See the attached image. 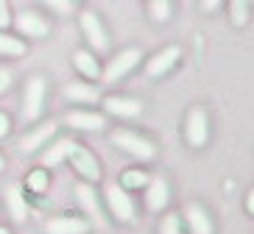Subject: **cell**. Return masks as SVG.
I'll return each mask as SVG.
<instances>
[{"label":"cell","instance_id":"cell-16","mask_svg":"<svg viewBox=\"0 0 254 234\" xmlns=\"http://www.w3.org/2000/svg\"><path fill=\"white\" fill-rule=\"evenodd\" d=\"M185 220H187V226H190V232H193V234H212V220H209V215L198 204L187 206V209H185Z\"/></svg>","mask_w":254,"mask_h":234},{"label":"cell","instance_id":"cell-3","mask_svg":"<svg viewBox=\"0 0 254 234\" xmlns=\"http://www.w3.org/2000/svg\"><path fill=\"white\" fill-rule=\"evenodd\" d=\"M140 59H142V56H140V50H137V47H126L123 53H118V56L109 61V67L104 70V81L106 84L120 81V78L128 76V73L140 64Z\"/></svg>","mask_w":254,"mask_h":234},{"label":"cell","instance_id":"cell-12","mask_svg":"<svg viewBox=\"0 0 254 234\" xmlns=\"http://www.w3.org/2000/svg\"><path fill=\"white\" fill-rule=\"evenodd\" d=\"M90 223L81 218H70V215H62V218L48 220V234H87Z\"/></svg>","mask_w":254,"mask_h":234},{"label":"cell","instance_id":"cell-34","mask_svg":"<svg viewBox=\"0 0 254 234\" xmlns=\"http://www.w3.org/2000/svg\"><path fill=\"white\" fill-rule=\"evenodd\" d=\"M0 234H8V232H6V229H0Z\"/></svg>","mask_w":254,"mask_h":234},{"label":"cell","instance_id":"cell-9","mask_svg":"<svg viewBox=\"0 0 254 234\" xmlns=\"http://www.w3.org/2000/svg\"><path fill=\"white\" fill-rule=\"evenodd\" d=\"M179 56H182V50L176 45H171V47H165V50H159L154 59H148V64H145V73H148L151 78H159V76H165V73H171L173 67H176V61H179Z\"/></svg>","mask_w":254,"mask_h":234},{"label":"cell","instance_id":"cell-21","mask_svg":"<svg viewBox=\"0 0 254 234\" xmlns=\"http://www.w3.org/2000/svg\"><path fill=\"white\" fill-rule=\"evenodd\" d=\"M0 56H25V42L0 31Z\"/></svg>","mask_w":254,"mask_h":234},{"label":"cell","instance_id":"cell-14","mask_svg":"<svg viewBox=\"0 0 254 234\" xmlns=\"http://www.w3.org/2000/svg\"><path fill=\"white\" fill-rule=\"evenodd\" d=\"M104 109L109 114H115V117H137V114L142 112V103L134 98H106L104 100Z\"/></svg>","mask_w":254,"mask_h":234},{"label":"cell","instance_id":"cell-31","mask_svg":"<svg viewBox=\"0 0 254 234\" xmlns=\"http://www.w3.org/2000/svg\"><path fill=\"white\" fill-rule=\"evenodd\" d=\"M218 6H221V0H201V8H204V11H215Z\"/></svg>","mask_w":254,"mask_h":234},{"label":"cell","instance_id":"cell-23","mask_svg":"<svg viewBox=\"0 0 254 234\" xmlns=\"http://www.w3.org/2000/svg\"><path fill=\"white\" fill-rule=\"evenodd\" d=\"M148 184V176L142 173V170H128L126 176H123V184L120 187L123 189H140V187H145Z\"/></svg>","mask_w":254,"mask_h":234},{"label":"cell","instance_id":"cell-20","mask_svg":"<svg viewBox=\"0 0 254 234\" xmlns=\"http://www.w3.org/2000/svg\"><path fill=\"white\" fill-rule=\"evenodd\" d=\"M64 95L73 103H95L98 100V90L90 84H70V87H64Z\"/></svg>","mask_w":254,"mask_h":234},{"label":"cell","instance_id":"cell-4","mask_svg":"<svg viewBox=\"0 0 254 234\" xmlns=\"http://www.w3.org/2000/svg\"><path fill=\"white\" fill-rule=\"evenodd\" d=\"M106 204H109V212L120 223H128V220L134 218V201H131V195L120 184H109L106 187Z\"/></svg>","mask_w":254,"mask_h":234},{"label":"cell","instance_id":"cell-26","mask_svg":"<svg viewBox=\"0 0 254 234\" xmlns=\"http://www.w3.org/2000/svg\"><path fill=\"white\" fill-rule=\"evenodd\" d=\"M159 234H182L179 215H165L162 223H159Z\"/></svg>","mask_w":254,"mask_h":234},{"label":"cell","instance_id":"cell-19","mask_svg":"<svg viewBox=\"0 0 254 234\" xmlns=\"http://www.w3.org/2000/svg\"><path fill=\"white\" fill-rule=\"evenodd\" d=\"M73 64H75V70H78L84 78H98L101 76V64H98L95 53H90V50H75Z\"/></svg>","mask_w":254,"mask_h":234},{"label":"cell","instance_id":"cell-24","mask_svg":"<svg viewBox=\"0 0 254 234\" xmlns=\"http://www.w3.org/2000/svg\"><path fill=\"white\" fill-rule=\"evenodd\" d=\"M151 17H154L157 23H165V20L171 17V3H168V0H151Z\"/></svg>","mask_w":254,"mask_h":234},{"label":"cell","instance_id":"cell-15","mask_svg":"<svg viewBox=\"0 0 254 234\" xmlns=\"http://www.w3.org/2000/svg\"><path fill=\"white\" fill-rule=\"evenodd\" d=\"M64 120H67V126L81 131H101L106 126L104 114H95V112H67Z\"/></svg>","mask_w":254,"mask_h":234},{"label":"cell","instance_id":"cell-33","mask_svg":"<svg viewBox=\"0 0 254 234\" xmlns=\"http://www.w3.org/2000/svg\"><path fill=\"white\" fill-rule=\"evenodd\" d=\"M3 167H6V162H3V156H0V170H3Z\"/></svg>","mask_w":254,"mask_h":234},{"label":"cell","instance_id":"cell-18","mask_svg":"<svg viewBox=\"0 0 254 234\" xmlns=\"http://www.w3.org/2000/svg\"><path fill=\"white\" fill-rule=\"evenodd\" d=\"M73 140H56V142L48 148L45 153H42V165L45 167H56V165H62L64 159L70 156V151H73Z\"/></svg>","mask_w":254,"mask_h":234},{"label":"cell","instance_id":"cell-25","mask_svg":"<svg viewBox=\"0 0 254 234\" xmlns=\"http://www.w3.org/2000/svg\"><path fill=\"white\" fill-rule=\"evenodd\" d=\"M28 189L31 192H45L48 189V173L45 170H34L28 176Z\"/></svg>","mask_w":254,"mask_h":234},{"label":"cell","instance_id":"cell-1","mask_svg":"<svg viewBox=\"0 0 254 234\" xmlns=\"http://www.w3.org/2000/svg\"><path fill=\"white\" fill-rule=\"evenodd\" d=\"M112 142L118 145V148H123L126 153H131V156H137V159H154V145L145 140V137H140V134H134V131H126V129H120V131H115L112 134Z\"/></svg>","mask_w":254,"mask_h":234},{"label":"cell","instance_id":"cell-35","mask_svg":"<svg viewBox=\"0 0 254 234\" xmlns=\"http://www.w3.org/2000/svg\"><path fill=\"white\" fill-rule=\"evenodd\" d=\"M73 3H75V0H73Z\"/></svg>","mask_w":254,"mask_h":234},{"label":"cell","instance_id":"cell-2","mask_svg":"<svg viewBox=\"0 0 254 234\" xmlns=\"http://www.w3.org/2000/svg\"><path fill=\"white\" fill-rule=\"evenodd\" d=\"M42 106H45V78H31L25 84V95H23V117L25 120H37L42 114Z\"/></svg>","mask_w":254,"mask_h":234},{"label":"cell","instance_id":"cell-17","mask_svg":"<svg viewBox=\"0 0 254 234\" xmlns=\"http://www.w3.org/2000/svg\"><path fill=\"white\" fill-rule=\"evenodd\" d=\"M3 195H6V204H8V212H11V218H14L17 223H20V220H25V215H28V204H25L20 184H8Z\"/></svg>","mask_w":254,"mask_h":234},{"label":"cell","instance_id":"cell-28","mask_svg":"<svg viewBox=\"0 0 254 234\" xmlns=\"http://www.w3.org/2000/svg\"><path fill=\"white\" fill-rule=\"evenodd\" d=\"M11 25V14H8V0H0V28Z\"/></svg>","mask_w":254,"mask_h":234},{"label":"cell","instance_id":"cell-7","mask_svg":"<svg viewBox=\"0 0 254 234\" xmlns=\"http://www.w3.org/2000/svg\"><path fill=\"white\" fill-rule=\"evenodd\" d=\"M14 25L23 37H31V39H42V37H48V31H51L48 20L42 14H37V11H23V14H17Z\"/></svg>","mask_w":254,"mask_h":234},{"label":"cell","instance_id":"cell-22","mask_svg":"<svg viewBox=\"0 0 254 234\" xmlns=\"http://www.w3.org/2000/svg\"><path fill=\"white\" fill-rule=\"evenodd\" d=\"M249 3H252V0H229V17H232V23L235 25H246Z\"/></svg>","mask_w":254,"mask_h":234},{"label":"cell","instance_id":"cell-6","mask_svg":"<svg viewBox=\"0 0 254 234\" xmlns=\"http://www.w3.org/2000/svg\"><path fill=\"white\" fill-rule=\"evenodd\" d=\"M81 31H84V37H87V42H90V47L95 53H104L106 47H109V39H106V31H104V25H101V20H98V14L81 11Z\"/></svg>","mask_w":254,"mask_h":234},{"label":"cell","instance_id":"cell-8","mask_svg":"<svg viewBox=\"0 0 254 234\" xmlns=\"http://www.w3.org/2000/svg\"><path fill=\"white\" fill-rule=\"evenodd\" d=\"M67 159L73 162V167L84 176V179H87V182H98V179H101V167H98L95 156H92L87 148H81V145H73V151H70Z\"/></svg>","mask_w":254,"mask_h":234},{"label":"cell","instance_id":"cell-30","mask_svg":"<svg viewBox=\"0 0 254 234\" xmlns=\"http://www.w3.org/2000/svg\"><path fill=\"white\" fill-rule=\"evenodd\" d=\"M8 134V117L3 112H0V140H3V137Z\"/></svg>","mask_w":254,"mask_h":234},{"label":"cell","instance_id":"cell-27","mask_svg":"<svg viewBox=\"0 0 254 234\" xmlns=\"http://www.w3.org/2000/svg\"><path fill=\"white\" fill-rule=\"evenodd\" d=\"M42 3L56 14H73V0H42Z\"/></svg>","mask_w":254,"mask_h":234},{"label":"cell","instance_id":"cell-5","mask_svg":"<svg viewBox=\"0 0 254 234\" xmlns=\"http://www.w3.org/2000/svg\"><path fill=\"white\" fill-rule=\"evenodd\" d=\"M185 134H187V142L193 145V148L207 145V140H209V123H207V112H204V109H193V112L187 114Z\"/></svg>","mask_w":254,"mask_h":234},{"label":"cell","instance_id":"cell-29","mask_svg":"<svg viewBox=\"0 0 254 234\" xmlns=\"http://www.w3.org/2000/svg\"><path fill=\"white\" fill-rule=\"evenodd\" d=\"M11 87V70H6V67H0V95Z\"/></svg>","mask_w":254,"mask_h":234},{"label":"cell","instance_id":"cell-10","mask_svg":"<svg viewBox=\"0 0 254 234\" xmlns=\"http://www.w3.org/2000/svg\"><path fill=\"white\" fill-rule=\"evenodd\" d=\"M75 198H78V204L84 206V212L95 220V226H104L106 220H104V212H101V204H98V198H95V189L84 182V184L75 187Z\"/></svg>","mask_w":254,"mask_h":234},{"label":"cell","instance_id":"cell-13","mask_svg":"<svg viewBox=\"0 0 254 234\" xmlns=\"http://www.w3.org/2000/svg\"><path fill=\"white\" fill-rule=\"evenodd\" d=\"M53 134H56V123H45V126H39V129H34L31 134H25L23 140H20V151H23V153H34L37 148H42Z\"/></svg>","mask_w":254,"mask_h":234},{"label":"cell","instance_id":"cell-11","mask_svg":"<svg viewBox=\"0 0 254 234\" xmlns=\"http://www.w3.org/2000/svg\"><path fill=\"white\" fill-rule=\"evenodd\" d=\"M168 198H171V192H168V182L162 176L159 179H148V184H145V204H148V209L162 212L168 206Z\"/></svg>","mask_w":254,"mask_h":234},{"label":"cell","instance_id":"cell-32","mask_svg":"<svg viewBox=\"0 0 254 234\" xmlns=\"http://www.w3.org/2000/svg\"><path fill=\"white\" fill-rule=\"evenodd\" d=\"M246 209H249V215L254 218V189L249 192V198H246Z\"/></svg>","mask_w":254,"mask_h":234}]
</instances>
